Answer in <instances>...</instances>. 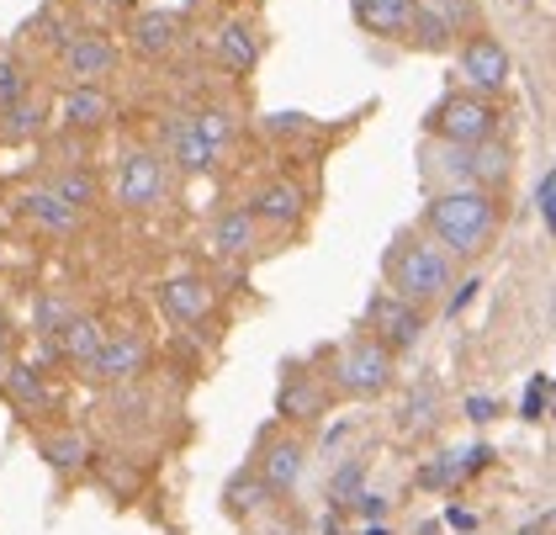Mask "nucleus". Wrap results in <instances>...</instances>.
Listing matches in <instances>:
<instances>
[{
	"mask_svg": "<svg viewBox=\"0 0 556 535\" xmlns=\"http://www.w3.org/2000/svg\"><path fill=\"white\" fill-rule=\"evenodd\" d=\"M276 535H287V531H276Z\"/></svg>",
	"mask_w": 556,
	"mask_h": 535,
	"instance_id": "nucleus-44",
	"label": "nucleus"
},
{
	"mask_svg": "<svg viewBox=\"0 0 556 535\" xmlns=\"http://www.w3.org/2000/svg\"><path fill=\"white\" fill-rule=\"evenodd\" d=\"M462 70H467V80L477 90H504L509 85V48L498 38H488V33H477L462 48Z\"/></svg>",
	"mask_w": 556,
	"mask_h": 535,
	"instance_id": "nucleus-8",
	"label": "nucleus"
},
{
	"mask_svg": "<svg viewBox=\"0 0 556 535\" xmlns=\"http://www.w3.org/2000/svg\"><path fill=\"white\" fill-rule=\"evenodd\" d=\"M255 223H276V228H287V223H298L302 217V191L292 181H270L265 191L255 197Z\"/></svg>",
	"mask_w": 556,
	"mask_h": 535,
	"instance_id": "nucleus-14",
	"label": "nucleus"
},
{
	"mask_svg": "<svg viewBox=\"0 0 556 535\" xmlns=\"http://www.w3.org/2000/svg\"><path fill=\"white\" fill-rule=\"evenodd\" d=\"M5 117H0V138L5 144H22V138H38V127H43V112H38V101H11V107H0Z\"/></svg>",
	"mask_w": 556,
	"mask_h": 535,
	"instance_id": "nucleus-23",
	"label": "nucleus"
},
{
	"mask_svg": "<svg viewBox=\"0 0 556 535\" xmlns=\"http://www.w3.org/2000/svg\"><path fill=\"white\" fill-rule=\"evenodd\" d=\"M101 339H106V329H101L96 319H70V324L59 329V350L75 356V361H90V356L101 350Z\"/></svg>",
	"mask_w": 556,
	"mask_h": 535,
	"instance_id": "nucleus-21",
	"label": "nucleus"
},
{
	"mask_svg": "<svg viewBox=\"0 0 556 535\" xmlns=\"http://www.w3.org/2000/svg\"><path fill=\"white\" fill-rule=\"evenodd\" d=\"M302 461H307L302 440H276V446H265V456H260V483H265L270 494H287V488L302 477Z\"/></svg>",
	"mask_w": 556,
	"mask_h": 535,
	"instance_id": "nucleus-13",
	"label": "nucleus"
},
{
	"mask_svg": "<svg viewBox=\"0 0 556 535\" xmlns=\"http://www.w3.org/2000/svg\"><path fill=\"white\" fill-rule=\"evenodd\" d=\"M451 525H456V531H471V525H477V514H467V509H451Z\"/></svg>",
	"mask_w": 556,
	"mask_h": 535,
	"instance_id": "nucleus-39",
	"label": "nucleus"
},
{
	"mask_svg": "<svg viewBox=\"0 0 556 535\" xmlns=\"http://www.w3.org/2000/svg\"><path fill=\"white\" fill-rule=\"evenodd\" d=\"M281 413H292V419L318 413V393H313L307 382H287V387H281Z\"/></svg>",
	"mask_w": 556,
	"mask_h": 535,
	"instance_id": "nucleus-27",
	"label": "nucleus"
},
{
	"mask_svg": "<svg viewBox=\"0 0 556 535\" xmlns=\"http://www.w3.org/2000/svg\"><path fill=\"white\" fill-rule=\"evenodd\" d=\"M11 398L22 403V409H48V393H43V382L33 376V371H11Z\"/></svg>",
	"mask_w": 556,
	"mask_h": 535,
	"instance_id": "nucleus-26",
	"label": "nucleus"
},
{
	"mask_svg": "<svg viewBox=\"0 0 556 535\" xmlns=\"http://www.w3.org/2000/svg\"><path fill=\"white\" fill-rule=\"evenodd\" d=\"M160 302H165V313L175 324H202L213 313V287L202 276H175V282L160 287Z\"/></svg>",
	"mask_w": 556,
	"mask_h": 535,
	"instance_id": "nucleus-11",
	"label": "nucleus"
},
{
	"mask_svg": "<svg viewBox=\"0 0 556 535\" xmlns=\"http://www.w3.org/2000/svg\"><path fill=\"white\" fill-rule=\"evenodd\" d=\"M350 11L377 38H408V22H414V0H350Z\"/></svg>",
	"mask_w": 556,
	"mask_h": 535,
	"instance_id": "nucleus-12",
	"label": "nucleus"
},
{
	"mask_svg": "<svg viewBox=\"0 0 556 535\" xmlns=\"http://www.w3.org/2000/svg\"><path fill=\"white\" fill-rule=\"evenodd\" d=\"M170 160L180 170H207L217 160V144H207L191 117H180V123H170Z\"/></svg>",
	"mask_w": 556,
	"mask_h": 535,
	"instance_id": "nucleus-15",
	"label": "nucleus"
},
{
	"mask_svg": "<svg viewBox=\"0 0 556 535\" xmlns=\"http://www.w3.org/2000/svg\"><path fill=\"white\" fill-rule=\"evenodd\" d=\"M493 197L488 186H451L429 202V234L440 239L445 254H477L493 234Z\"/></svg>",
	"mask_w": 556,
	"mask_h": 535,
	"instance_id": "nucleus-1",
	"label": "nucleus"
},
{
	"mask_svg": "<svg viewBox=\"0 0 556 535\" xmlns=\"http://www.w3.org/2000/svg\"><path fill=\"white\" fill-rule=\"evenodd\" d=\"M22 101V70L16 64H0V107Z\"/></svg>",
	"mask_w": 556,
	"mask_h": 535,
	"instance_id": "nucleus-34",
	"label": "nucleus"
},
{
	"mask_svg": "<svg viewBox=\"0 0 556 535\" xmlns=\"http://www.w3.org/2000/svg\"><path fill=\"white\" fill-rule=\"evenodd\" d=\"M191 123H197V133H202L207 144H223V138L233 133V123H228V112H197Z\"/></svg>",
	"mask_w": 556,
	"mask_h": 535,
	"instance_id": "nucleus-31",
	"label": "nucleus"
},
{
	"mask_svg": "<svg viewBox=\"0 0 556 535\" xmlns=\"http://www.w3.org/2000/svg\"><path fill=\"white\" fill-rule=\"evenodd\" d=\"M64 70L75 75V85L106 80L117 70V48L101 38V33H80V38H70V48H64Z\"/></svg>",
	"mask_w": 556,
	"mask_h": 535,
	"instance_id": "nucleus-10",
	"label": "nucleus"
},
{
	"mask_svg": "<svg viewBox=\"0 0 556 535\" xmlns=\"http://www.w3.org/2000/svg\"><path fill=\"white\" fill-rule=\"evenodd\" d=\"M425 48H445L462 27H471V0H414V22H408Z\"/></svg>",
	"mask_w": 556,
	"mask_h": 535,
	"instance_id": "nucleus-6",
	"label": "nucleus"
},
{
	"mask_svg": "<svg viewBox=\"0 0 556 535\" xmlns=\"http://www.w3.org/2000/svg\"><path fill=\"white\" fill-rule=\"evenodd\" d=\"M366 535H387V531H382V525H371V531H366Z\"/></svg>",
	"mask_w": 556,
	"mask_h": 535,
	"instance_id": "nucleus-42",
	"label": "nucleus"
},
{
	"mask_svg": "<svg viewBox=\"0 0 556 535\" xmlns=\"http://www.w3.org/2000/svg\"><path fill=\"white\" fill-rule=\"evenodd\" d=\"M392 287L403 302H434L440 291L451 287V254L434 245H408L397 260H392Z\"/></svg>",
	"mask_w": 556,
	"mask_h": 535,
	"instance_id": "nucleus-2",
	"label": "nucleus"
},
{
	"mask_svg": "<svg viewBox=\"0 0 556 535\" xmlns=\"http://www.w3.org/2000/svg\"><path fill=\"white\" fill-rule=\"evenodd\" d=\"M143 361H149V345L138 339V334H106L101 339V350L90 356L86 366H90V376H101V382H128V376H138L143 371Z\"/></svg>",
	"mask_w": 556,
	"mask_h": 535,
	"instance_id": "nucleus-9",
	"label": "nucleus"
},
{
	"mask_svg": "<svg viewBox=\"0 0 556 535\" xmlns=\"http://www.w3.org/2000/svg\"><path fill=\"white\" fill-rule=\"evenodd\" d=\"M132 48H138V53H149V59L170 53L175 48V16L170 11H143V16L132 22Z\"/></svg>",
	"mask_w": 556,
	"mask_h": 535,
	"instance_id": "nucleus-18",
	"label": "nucleus"
},
{
	"mask_svg": "<svg viewBox=\"0 0 556 535\" xmlns=\"http://www.w3.org/2000/svg\"><path fill=\"white\" fill-rule=\"evenodd\" d=\"M493 413H498V403H493V398H467V419H477V424H488Z\"/></svg>",
	"mask_w": 556,
	"mask_h": 535,
	"instance_id": "nucleus-37",
	"label": "nucleus"
},
{
	"mask_svg": "<svg viewBox=\"0 0 556 535\" xmlns=\"http://www.w3.org/2000/svg\"><path fill=\"white\" fill-rule=\"evenodd\" d=\"M43 456L59 466V472H80L90 461V440L86 435H75V430H64V435H48L43 440Z\"/></svg>",
	"mask_w": 556,
	"mask_h": 535,
	"instance_id": "nucleus-22",
	"label": "nucleus"
},
{
	"mask_svg": "<svg viewBox=\"0 0 556 535\" xmlns=\"http://www.w3.org/2000/svg\"><path fill=\"white\" fill-rule=\"evenodd\" d=\"M419 334H425L419 308H414V302H403L397 291L371 302V339H382L387 350H414V345H419Z\"/></svg>",
	"mask_w": 556,
	"mask_h": 535,
	"instance_id": "nucleus-5",
	"label": "nucleus"
},
{
	"mask_svg": "<svg viewBox=\"0 0 556 535\" xmlns=\"http://www.w3.org/2000/svg\"><path fill=\"white\" fill-rule=\"evenodd\" d=\"M265 494H270L265 483H233V488H228V503L250 514V509H260V503H265Z\"/></svg>",
	"mask_w": 556,
	"mask_h": 535,
	"instance_id": "nucleus-32",
	"label": "nucleus"
},
{
	"mask_svg": "<svg viewBox=\"0 0 556 535\" xmlns=\"http://www.w3.org/2000/svg\"><path fill=\"white\" fill-rule=\"evenodd\" d=\"M64 117L75 127H101L112 117V96L96 90V85H75V90L64 96Z\"/></svg>",
	"mask_w": 556,
	"mask_h": 535,
	"instance_id": "nucleus-19",
	"label": "nucleus"
},
{
	"mask_svg": "<svg viewBox=\"0 0 556 535\" xmlns=\"http://www.w3.org/2000/svg\"><path fill=\"white\" fill-rule=\"evenodd\" d=\"M519 535H541V525H525V531H519Z\"/></svg>",
	"mask_w": 556,
	"mask_h": 535,
	"instance_id": "nucleus-41",
	"label": "nucleus"
},
{
	"mask_svg": "<svg viewBox=\"0 0 556 535\" xmlns=\"http://www.w3.org/2000/svg\"><path fill=\"white\" fill-rule=\"evenodd\" d=\"M471 149H477V154H467V175L477 181V186H493V181H504V175H509V154H504V149H493L488 138H482V144H471Z\"/></svg>",
	"mask_w": 556,
	"mask_h": 535,
	"instance_id": "nucleus-24",
	"label": "nucleus"
},
{
	"mask_svg": "<svg viewBox=\"0 0 556 535\" xmlns=\"http://www.w3.org/2000/svg\"><path fill=\"white\" fill-rule=\"evenodd\" d=\"M70 319H75V308H64L59 297H43V302H38V329L43 334H59Z\"/></svg>",
	"mask_w": 556,
	"mask_h": 535,
	"instance_id": "nucleus-30",
	"label": "nucleus"
},
{
	"mask_svg": "<svg viewBox=\"0 0 556 535\" xmlns=\"http://www.w3.org/2000/svg\"><path fill=\"white\" fill-rule=\"evenodd\" d=\"M22 207H27V217H38L43 228H53V234H75V223H80V212L64 202L53 186H43V191H27L22 197Z\"/></svg>",
	"mask_w": 556,
	"mask_h": 535,
	"instance_id": "nucleus-17",
	"label": "nucleus"
},
{
	"mask_svg": "<svg viewBox=\"0 0 556 535\" xmlns=\"http://www.w3.org/2000/svg\"><path fill=\"white\" fill-rule=\"evenodd\" d=\"M546 398H552V382H546V376H535V382H530V393H525V419H541V413H546Z\"/></svg>",
	"mask_w": 556,
	"mask_h": 535,
	"instance_id": "nucleus-33",
	"label": "nucleus"
},
{
	"mask_svg": "<svg viewBox=\"0 0 556 535\" xmlns=\"http://www.w3.org/2000/svg\"><path fill=\"white\" fill-rule=\"evenodd\" d=\"M217 53H223V64L228 70H255V59H260V38H255V27L250 22H223V33H217Z\"/></svg>",
	"mask_w": 556,
	"mask_h": 535,
	"instance_id": "nucleus-16",
	"label": "nucleus"
},
{
	"mask_svg": "<svg viewBox=\"0 0 556 535\" xmlns=\"http://www.w3.org/2000/svg\"><path fill=\"white\" fill-rule=\"evenodd\" d=\"M324 535H340V520H334V514H324Z\"/></svg>",
	"mask_w": 556,
	"mask_h": 535,
	"instance_id": "nucleus-40",
	"label": "nucleus"
},
{
	"mask_svg": "<svg viewBox=\"0 0 556 535\" xmlns=\"http://www.w3.org/2000/svg\"><path fill=\"white\" fill-rule=\"evenodd\" d=\"M361 477H366V472H361V461H344L340 472H334V483H329V498H334V503H355Z\"/></svg>",
	"mask_w": 556,
	"mask_h": 535,
	"instance_id": "nucleus-28",
	"label": "nucleus"
},
{
	"mask_svg": "<svg viewBox=\"0 0 556 535\" xmlns=\"http://www.w3.org/2000/svg\"><path fill=\"white\" fill-rule=\"evenodd\" d=\"M53 191L75 207V212H80L86 202H96V181H90V175H80V170H64V175L53 181Z\"/></svg>",
	"mask_w": 556,
	"mask_h": 535,
	"instance_id": "nucleus-25",
	"label": "nucleus"
},
{
	"mask_svg": "<svg viewBox=\"0 0 556 535\" xmlns=\"http://www.w3.org/2000/svg\"><path fill=\"white\" fill-rule=\"evenodd\" d=\"M471 291H477V282H467V287H462V291H456V297H451V308H445L451 319H456V313H462V308H467V302H471Z\"/></svg>",
	"mask_w": 556,
	"mask_h": 535,
	"instance_id": "nucleus-38",
	"label": "nucleus"
},
{
	"mask_svg": "<svg viewBox=\"0 0 556 535\" xmlns=\"http://www.w3.org/2000/svg\"><path fill=\"white\" fill-rule=\"evenodd\" d=\"M429 403H434V387H419V398H408V419L429 424Z\"/></svg>",
	"mask_w": 556,
	"mask_h": 535,
	"instance_id": "nucleus-35",
	"label": "nucleus"
},
{
	"mask_svg": "<svg viewBox=\"0 0 556 535\" xmlns=\"http://www.w3.org/2000/svg\"><path fill=\"white\" fill-rule=\"evenodd\" d=\"M334 376H340L344 393H355V398H377V393L392 387V350H387L382 339L361 334V339H350V345L340 350Z\"/></svg>",
	"mask_w": 556,
	"mask_h": 535,
	"instance_id": "nucleus-3",
	"label": "nucleus"
},
{
	"mask_svg": "<svg viewBox=\"0 0 556 535\" xmlns=\"http://www.w3.org/2000/svg\"><path fill=\"white\" fill-rule=\"evenodd\" d=\"M535 212H541V228H556V170H541V186H535Z\"/></svg>",
	"mask_w": 556,
	"mask_h": 535,
	"instance_id": "nucleus-29",
	"label": "nucleus"
},
{
	"mask_svg": "<svg viewBox=\"0 0 556 535\" xmlns=\"http://www.w3.org/2000/svg\"><path fill=\"white\" fill-rule=\"evenodd\" d=\"M355 509H361L366 520H382V514H387V498H377V494H355Z\"/></svg>",
	"mask_w": 556,
	"mask_h": 535,
	"instance_id": "nucleus-36",
	"label": "nucleus"
},
{
	"mask_svg": "<svg viewBox=\"0 0 556 535\" xmlns=\"http://www.w3.org/2000/svg\"><path fill=\"white\" fill-rule=\"evenodd\" d=\"M213 245H217V254H244V249L255 245V212H250V207L223 212L213 228Z\"/></svg>",
	"mask_w": 556,
	"mask_h": 535,
	"instance_id": "nucleus-20",
	"label": "nucleus"
},
{
	"mask_svg": "<svg viewBox=\"0 0 556 535\" xmlns=\"http://www.w3.org/2000/svg\"><path fill=\"white\" fill-rule=\"evenodd\" d=\"M493 127H498V112H493L482 96H451V101L434 112V133H440L445 144H456V149H471V144L493 138Z\"/></svg>",
	"mask_w": 556,
	"mask_h": 535,
	"instance_id": "nucleus-4",
	"label": "nucleus"
},
{
	"mask_svg": "<svg viewBox=\"0 0 556 535\" xmlns=\"http://www.w3.org/2000/svg\"><path fill=\"white\" fill-rule=\"evenodd\" d=\"M165 191H170V175H165V160H160V154H132L128 165H123V186H117L123 207H132V212L160 207Z\"/></svg>",
	"mask_w": 556,
	"mask_h": 535,
	"instance_id": "nucleus-7",
	"label": "nucleus"
},
{
	"mask_svg": "<svg viewBox=\"0 0 556 535\" xmlns=\"http://www.w3.org/2000/svg\"><path fill=\"white\" fill-rule=\"evenodd\" d=\"M101 5H123V0H101Z\"/></svg>",
	"mask_w": 556,
	"mask_h": 535,
	"instance_id": "nucleus-43",
	"label": "nucleus"
}]
</instances>
